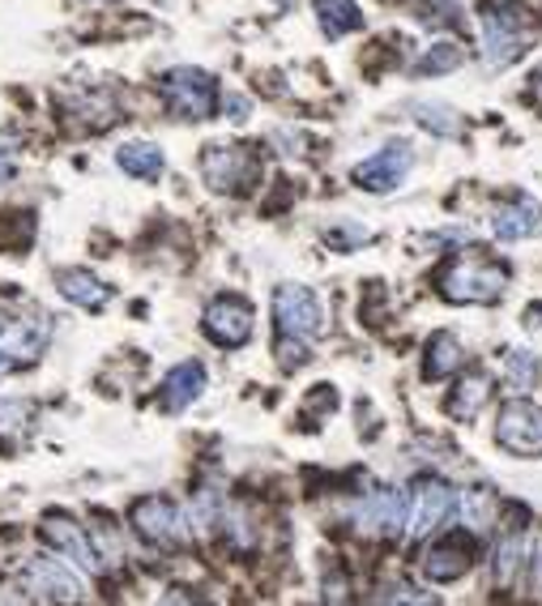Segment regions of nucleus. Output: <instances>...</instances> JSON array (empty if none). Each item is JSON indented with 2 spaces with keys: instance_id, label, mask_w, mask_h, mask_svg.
Segmentation results:
<instances>
[{
  "instance_id": "obj_18",
  "label": "nucleus",
  "mask_w": 542,
  "mask_h": 606,
  "mask_svg": "<svg viewBox=\"0 0 542 606\" xmlns=\"http://www.w3.org/2000/svg\"><path fill=\"white\" fill-rule=\"evenodd\" d=\"M201 389H205V367L201 364H180L167 371V380H162V410H184V405H193L201 398Z\"/></svg>"
},
{
  "instance_id": "obj_23",
  "label": "nucleus",
  "mask_w": 542,
  "mask_h": 606,
  "mask_svg": "<svg viewBox=\"0 0 542 606\" xmlns=\"http://www.w3.org/2000/svg\"><path fill=\"white\" fill-rule=\"evenodd\" d=\"M521 556H526V538H521V529H508L504 534V542L496 547V560H492V576H496V585H512V576H517V568H521Z\"/></svg>"
},
{
  "instance_id": "obj_26",
  "label": "nucleus",
  "mask_w": 542,
  "mask_h": 606,
  "mask_svg": "<svg viewBox=\"0 0 542 606\" xmlns=\"http://www.w3.org/2000/svg\"><path fill=\"white\" fill-rule=\"evenodd\" d=\"M415 121L431 128V133H440V137H458L462 133V121L449 112V107H431V103H415Z\"/></svg>"
},
{
  "instance_id": "obj_25",
  "label": "nucleus",
  "mask_w": 542,
  "mask_h": 606,
  "mask_svg": "<svg viewBox=\"0 0 542 606\" xmlns=\"http://www.w3.org/2000/svg\"><path fill=\"white\" fill-rule=\"evenodd\" d=\"M462 65V47L458 43H440V47H431L424 60L415 65V73L419 78H440V73H453Z\"/></svg>"
},
{
  "instance_id": "obj_24",
  "label": "nucleus",
  "mask_w": 542,
  "mask_h": 606,
  "mask_svg": "<svg viewBox=\"0 0 542 606\" xmlns=\"http://www.w3.org/2000/svg\"><path fill=\"white\" fill-rule=\"evenodd\" d=\"M462 517L470 529H492V522H496V495L492 491H465L462 500Z\"/></svg>"
},
{
  "instance_id": "obj_29",
  "label": "nucleus",
  "mask_w": 542,
  "mask_h": 606,
  "mask_svg": "<svg viewBox=\"0 0 542 606\" xmlns=\"http://www.w3.org/2000/svg\"><path fill=\"white\" fill-rule=\"evenodd\" d=\"M526 568H530V594L542 603V529L530 542V556H526Z\"/></svg>"
},
{
  "instance_id": "obj_7",
  "label": "nucleus",
  "mask_w": 542,
  "mask_h": 606,
  "mask_svg": "<svg viewBox=\"0 0 542 606\" xmlns=\"http://www.w3.org/2000/svg\"><path fill=\"white\" fill-rule=\"evenodd\" d=\"M52 338L47 317H18V321H0V371L35 364Z\"/></svg>"
},
{
  "instance_id": "obj_9",
  "label": "nucleus",
  "mask_w": 542,
  "mask_h": 606,
  "mask_svg": "<svg viewBox=\"0 0 542 606\" xmlns=\"http://www.w3.org/2000/svg\"><path fill=\"white\" fill-rule=\"evenodd\" d=\"M273 321L278 333H295V338H316L325 329V312L320 299L312 295L308 286H278L273 290Z\"/></svg>"
},
{
  "instance_id": "obj_19",
  "label": "nucleus",
  "mask_w": 542,
  "mask_h": 606,
  "mask_svg": "<svg viewBox=\"0 0 542 606\" xmlns=\"http://www.w3.org/2000/svg\"><path fill=\"white\" fill-rule=\"evenodd\" d=\"M316 22L329 39H342V35L363 26V13L354 0H316Z\"/></svg>"
},
{
  "instance_id": "obj_6",
  "label": "nucleus",
  "mask_w": 542,
  "mask_h": 606,
  "mask_svg": "<svg viewBox=\"0 0 542 606\" xmlns=\"http://www.w3.org/2000/svg\"><path fill=\"white\" fill-rule=\"evenodd\" d=\"M496 441L517 457H542V405L526 402V398L504 402Z\"/></svg>"
},
{
  "instance_id": "obj_11",
  "label": "nucleus",
  "mask_w": 542,
  "mask_h": 606,
  "mask_svg": "<svg viewBox=\"0 0 542 606\" xmlns=\"http://www.w3.org/2000/svg\"><path fill=\"white\" fill-rule=\"evenodd\" d=\"M410 167H415L410 146H406V141H393V146H385L381 155H372V159H363L354 167V184H359L363 193H393V188L406 180Z\"/></svg>"
},
{
  "instance_id": "obj_2",
  "label": "nucleus",
  "mask_w": 542,
  "mask_h": 606,
  "mask_svg": "<svg viewBox=\"0 0 542 606\" xmlns=\"http://www.w3.org/2000/svg\"><path fill=\"white\" fill-rule=\"evenodd\" d=\"M508 286V270L487 256H458L440 274V295L453 304H496Z\"/></svg>"
},
{
  "instance_id": "obj_15",
  "label": "nucleus",
  "mask_w": 542,
  "mask_h": 606,
  "mask_svg": "<svg viewBox=\"0 0 542 606\" xmlns=\"http://www.w3.org/2000/svg\"><path fill=\"white\" fill-rule=\"evenodd\" d=\"M474 568V542L465 538V534H449V538H440V542H431L424 556V576L427 581H436V585H449V581H458Z\"/></svg>"
},
{
  "instance_id": "obj_20",
  "label": "nucleus",
  "mask_w": 542,
  "mask_h": 606,
  "mask_svg": "<svg viewBox=\"0 0 542 606\" xmlns=\"http://www.w3.org/2000/svg\"><path fill=\"white\" fill-rule=\"evenodd\" d=\"M462 364H465L462 342H458L453 333H436V338L427 342V364H424L427 380H444V376H453Z\"/></svg>"
},
{
  "instance_id": "obj_21",
  "label": "nucleus",
  "mask_w": 542,
  "mask_h": 606,
  "mask_svg": "<svg viewBox=\"0 0 542 606\" xmlns=\"http://www.w3.org/2000/svg\"><path fill=\"white\" fill-rule=\"evenodd\" d=\"M120 171H128L133 180H158L162 175V150L150 141H128L116 150Z\"/></svg>"
},
{
  "instance_id": "obj_10",
  "label": "nucleus",
  "mask_w": 542,
  "mask_h": 606,
  "mask_svg": "<svg viewBox=\"0 0 542 606\" xmlns=\"http://www.w3.org/2000/svg\"><path fill=\"white\" fill-rule=\"evenodd\" d=\"M205 333H210V342H218L227 351L244 346L252 338V304L239 295H218L205 308Z\"/></svg>"
},
{
  "instance_id": "obj_8",
  "label": "nucleus",
  "mask_w": 542,
  "mask_h": 606,
  "mask_svg": "<svg viewBox=\"0 0 542 606\" xmlns=\"http://www.w3.org/2000/svg\"><path fill=\"white\" fill-rule=\"evenodd\" d=\"M201 175L214 193H244L257 175V162L248 155V146H205Z\"/></svg>"
},
{
  "instance_id": "obj_1",
  "label": "nucleus",
  "mask_w": 542,
  "mask_h": 606,
  "mask_svg": "<svg viewBox=\"0 0 542 606\" xmlns=\"http://www.w3.org/2000/svg\"><path fill=\"white\" fill-rule=\"evenodd\" d=\"M483 60L492 69H508L512 60H521L530 31H534V13L521 4H483Z\"/></svg>"
},
{
  "instance_id": "obj_3",
  "label": "nucleus",
  "mask_w": 542,
  "mask_h": 606,
  "mask_svg": "<svg viewBox=\"0 0 542 606\" xmlns=\"http://www.w3.org/2000/svg\"><path fill=\"white\" fill-rule=\"evenodd\" d=\"M162 103L180 121H210L214 103H218V85H214V78L205 69L184 65V69H171L162 78Z\"/></svg>"
},
{
  "instance_id": "obj_30",
  "label": "nucleus",
  "mask_w": 542,
  "mask_h": 606,
  "mask_svg": "<svg viewBox=\"0 0 542 606\" xmlns=\"http://www.w3.org/2000/svg\"><path fill=\"white\" fill-rule=\"evenodd\" d=\"M381 603H427V594L410 590V585H393L388 594H381Z\"/></svg>"
},
{
  "instance_id": "obj_27",
  "label": "nucleus",
  "mask_w": 542,
  "mask_h": 606,
  "mask_svg": "<svg viewBox=\"0 0 542 606\" xmlns=\"http://www.w3.org/2000/svg\"><path fill=\"white\" fill-rule=\"evenodd\" d=\"M504 371H508V380H512L517 389H534V380H539V359H534L530 351H508Z\"/></svg>"
},
{
  "instance_id": "obj_4",
  "label": "nucleus",
  "mask_w": 542,
  "mask_h": 606,
  "mask_svg": "<svg viewBox=\"0 0 542 606\" xmlns=\"http://www.w3.org/2000/svg\"><path fill=\"white\" fill-rule=\"evenodd\" d=\"M406 500H410V508H406V534L415 542L427 538V534H436V529L453 517V508H458V491L444 483V479H419V483L406 491Z\"/></svg>"
},
{
  "instance_id": "obj_32",
  "label": "nucleus",
  "mask_w": 542,
  "mask_h": 606,
  "mask_svg": "<svg viewBox=\"0 0 542 606\" xmlns=\"http://www.w3.org/2000/svg\"><path fill=\"white\" fill-rule=\"evenodd\" d=\"M530 81H534V85H530V99H534V103L542 107V69H534V78H530Z\"/></svg>"
},
{
  "instance_id": "obj_28",
  "label": "nucleus",
  "mask_w": 542,
  "mask_h": 606,
  "mask_svg": "<svg viewBox=\"0 0 542 606\" xmlns=\"http://www.w3.org/2000/svg\"><path fill=\"white\" fill-rule=\"evenodd\" d=\"M312 359L308 351V338H295V333H278V364L286 367V371H295V367H304Z\"/></svg>"
},
{
  "instance_id": "obj_22",
  "label": "nucleus",
  "mask_w": 542,
  "mask_h": 606,
  "mask_svg": "<svg viewBox=\"0 0 542 606\" xmlns=\"http://www.w3.org/2000/svg\"><path fill=\"white\" fill-rule=\"evenodd\" d=\"M492 398V376L487 371H470L462 385H458V393L449 398V414L453 419H474L483 405Z\"/></svg>"
},
{
  "instance_id": "obj_13",
  "label": "nucleus",
  "mask_w": 542,
  "mask_h": 606,
  "mask_svg": "<svg viewBox=\"0 0 542 606\" xmlns=\"http://www.w3.org/2000/svg\"><path fill=\"white\" fill-rule=\"evenodd\" d=\"M354 522L368 534H397V526H406V491L397 487H372L359 508H354Z\"/></svg>"
},
{
  "instance_id": "obj_12",
  "label": "nucleus",
  "mask_w": 542,
  "mask_h": 606,
  "mask_svg": "<svg viewBox=\"0 0 542 606\" xmlns=\"http://www.w3.org/2000/svg\"><path fill=\"white\" fill-rule=\"evenodd\" d=\"M39 529H43V542L56 547L65 560H74L81 572H103V560H99L94 542L86 538V529H81L74 517H65V513H47Z\"/></svg>"
},
{
  "instance_id": "obj_5",
  "label": "nucleus",
  "mask_w": 542,
  "mask_h": 606,
  "mask_svg": "<svg viewBox=\"0 0 542 606\" xmlns=\"http://www.w3.org/2000/svg\"><path fill=\"white\" fill-rule=\"evenodd\" d=\"M128 522H133V529H137L150 547H184V542H189V522H184L180 504L167 500V495H146V500H137L133 513H128Z\"/></svg>"
},
{
  "instance_id": "obj_33",
  "label": "nucleus",
  "mask_w": 542,
  "mask_h": 606,
  "mask_svg": "<svg viewBox=\"0 0 542 606\" xmlns=\"http://www.w3.org/2000/svg\"><path fill=\"white\" fill-rule=\"evenodd\" d=\"M526 329H542V304H539V308H530V312H526Z\"/></svg>"
},
{
  "instance_id": "obj_14",
  "label": "nucleus",
  "mask_w": 542,
  "mask_h": 606,
  "mask_svg": "<svg viewBox=\"0 0 542 606\" xmlns=\"http://www.w3.org/2000/svg\"><path fill=\"white\" fill-rule=\"evenodd\" d=\"M22 581H26V590L39 598V603H78L81 598V581L69 572L65 564H56V560H47V556H35L26 572H22Z\"/></svg>"
},
{
  "instance_id": "obj_17",
  "label": "nucleus",
  "mask_w": 542,
  "mask_h": 606,
  "mask_svg": "<svg viewBox=\"0 0 542 606\" xmlns=\"http://www.w3.org/2000/svg\"><path fill=\"white\" fill-rule=\"evenodd\" d=\"M56 286H60V295H65L69 304H78L86 312H99V308H108V299H112V290L99 283L90 270H60V274H56Z\"/></svg>"
},
{
  "instance_id": "obj_31",
  "label": "nucleus",
  "mask_w": 542,
  "mask_h": 606,
  "mask_svg": "<svg viewBox=\"0 0 542 606\" xmlns=\"http://www.w3.org/2000/svg\"><path fill=\"white\" fill-rule=\"evenodd\" d=\"M13 171H18V162H13V155L0 146V184H9V180H13Z\"/></svg>"
},
{
  "instance_id": "obj_16",
  "label": "nucleus",
  "mask_w": 542,
  "mask_h": 606,
  "mask_svg": "<svg viewBox=\"0 0 542 606\" xmlns=\"http://www.w3.org/2000/svg\"><path fill=\"white\" fill-rule=\"evenodd\" d=\"M492 231H496L504 243H517V240L539 236L542 231V205L530 202V197H517V202L500 205V209H496V218H492Z\"/></svg>"
}]
</instances>
